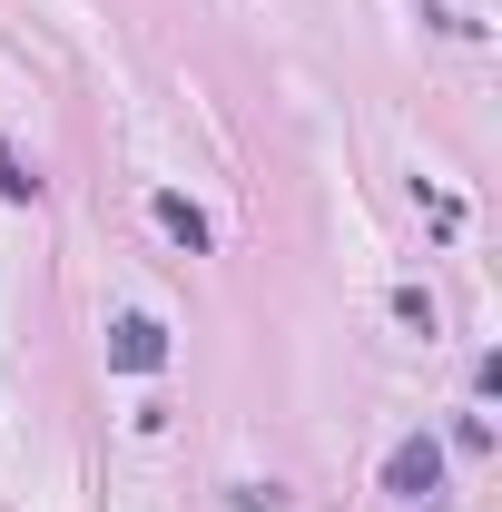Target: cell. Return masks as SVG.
<instances>
[{"label":"cell","mask_w":502,"mask_h":512,"mask_svg":"<svg viewBox=\"0 0 502 512\" xmlns=\"http://www.w3.org/2000/svg\"><path fill=\"white\" fill-rule=\"evenodd\" d=\"M384 493H394V503H434V493H443V444H434V434H404V444H394Z\"/></svg>","instance_id":"6da1fadb"},{"label":"cell","mask_w":502,"mask_h":512,"mask_svg":"<svg viewBox=\"0 0 502 512\" xmlns=\"http://www.w3.org/2000/svg\"><path fill=\"white\" fill-rule=\"evenodd\" d=\"M109 365H128V375L168 365V325H158V316H119V325H109Z\"/></svg>","instance_id":"7a4b0ae2"},{"label":"cell","mask_w":502,"mask_h":512,"mask_svg":"<svg viewBox=\"0 0 502 512\" xmlns=\"http://www.w3.org/2000/svg\"><path fill=\"white\" fill-rule=\"evenodd\" d=\"M158 227H168V237H178V247H207V217H197V207H188V197H158Z\"/></svg>","instance_id":"3957f363"},{"label":"cell","mask_w":502,"mask_h":512,"mask_svg":"<svg viewBox=\"0 0 502 512\" xmlns=\"http://www.w3.org/2000/svg\"><path fill=\"white\" fill-rule=\"evenodd\" d=\"M394 316L414 325V335H434V296H424V286H404V296H394Z\"/></svg>","instance_id":"277c9868"},{"label":"cell","mask_w":502,"mask_h":512,"mask_svg":"<svg viewBox=\"0 0 502 512\" xmlns=\"http://www.w3.org/2000/svg\"><path fill=\"white\" fill-rule=\"evenodd\" d=\"M0 197H40V178H30V168H20L10 148H0Z\"/></svg>","instance_id":"5b68a950"}]
</instances>
